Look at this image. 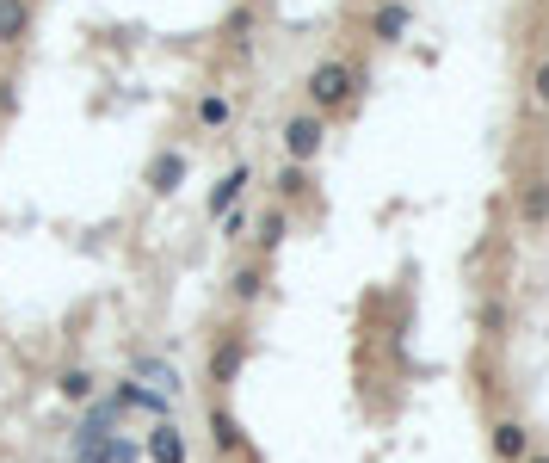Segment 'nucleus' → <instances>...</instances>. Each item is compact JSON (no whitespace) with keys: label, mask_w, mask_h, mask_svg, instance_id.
<instances>
[{"label":"nucleus","mask_w":549,"mask_h":463,"mask_svg":"<svg viewBox=\"0 0 549 463\" xmlns=\"http://www.w3.org/2000/svg\"><path fill=\"white\" fill-rule=\"evenodd\" d=\"M31 38V0H0V44L19 50Z\"/></svg>","instance_id":"1"},{"label":"nucleus","mask_w":549,"mask_h":463,"mask_svg":"<svg viewBox=\"0 0 549 463\" xmlns=\"http://www.w3.org/2000/svg\"><path fill=\"white\" fill-rule=\"evenodd\" d=\"M173 180H179V155H161L155 161V192H173Z\"/></svg>","instance_id":"2"},{"label":"nucleus","mask_w":549,"mask_h":463,"mask_svg":"<svg viewBox=\"0 0 549 463\" xmlns=\"http://www.w3.org/2000/svg\"><path fill=\"white\" fill-rule=\"evenodd\" d=\"M198 118H204V124H223V118H229V105H223V99H204V105H198Z\"/></svg>","instance_id":"3"}]
</instances>
